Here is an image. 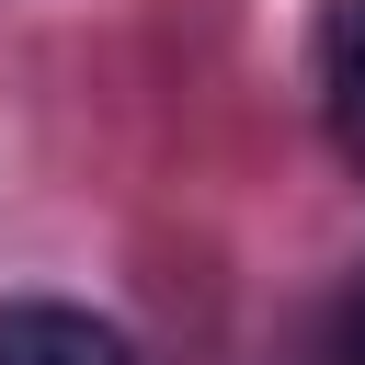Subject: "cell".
I'll return each instance as SVG.
<instances>
[{
  "instance_id": "1",
  "label": "cell",
  "mask_w": 365,
  "mask_h": 365,
  "mask_svg": "<svg viewBox=\"0 0 365 365\" xmlns=\"http://www.w3.org/2000/svg\"><path fill=\"white\" fill-rule=\"evenodd\" d=\"M0 365H148L103 308H68V297H11L0 308Z\"/></svg>"
},
{
  "instance_id": "2",
  "label": "cell",
  "mask_w": 365,
  "mask_h": 365,
  "mask_svg": "<svg viewBox=\"0 0 365 365\" xmlns=\"http://www.w3.org/2000/svg\"><path fill=\"white\" fill-rule=\"evenodd\" d=\"M308 80H319V125H331L342 171L365 182V0H319V23H308Z\"/></svg>"
},
{
  "instance_id": "3",
  "label": "cell",
  "mask_w": 365,
  "mask_h": 365,
  "mask_svg": "<svg viewBox=\"0 0 365 365\" xmlns=\"http://www.w3.org/2000/svg\"><path fill=\"white\" fill-rule=\"evenodd\" d=\"M308 365H365V285H342L331 297V319H319V354Z\"/></svg>"
}]
</instances>
